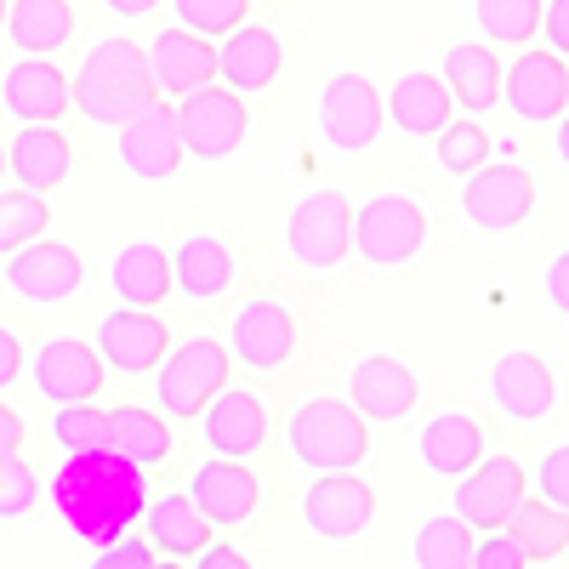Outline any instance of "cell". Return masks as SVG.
I'll return each instance as SVG.
<instances>
[{
    "label": "cell",
    "mask_w": 569,
    "mask_h": 569,
    "mask_svg": "<svg viewBox=\"0 0 569 569\" xmlns=\"http://www.w3.org/2000/svg\"><path fill=\"white\" fill-rule=\"evenodd\" d=\"M109 291L126 302V308H154V302H166L171 297V257L160 251V246H126V251H114V262H109Z\"/></svg>",
    "instance_id": "31"
},
{
    "label": "cell",
    "mask_w": 569,
    "mask_h": 569,
    "mask_svg": "<svg viewBox=\"0 0 569 569\" xmlns=\"http://www.w3.org/2000/svg\"><path fill=\"white\" fill-rule=\"evenodd\" d=\"M530 211H536V177L525 166H512V160L479 166L461 188V217L472 228H485V233H512Z\"/></svg>",
    "instance_id": "12"
},
{
    "label": "cell",
    "mask_w": 569,
    "mask_h": 569,
    "mask_svg": "<svg viewBox=\"0 0 569 569\" xmlns=\"http://www.w3.org/2000/svg\"><path fill=\"white\" fill-rule=\"evenodd\" d=\"M501 103L530 120V126H547L569 109V58H558L552 46H525L512 63H507V80H501Z\"/></svg>",
    "instance_id": "10"
},
{
    "label": "cell",
    "mask_w": 569,
    "mask_h": 569,
    "mask_svg": "<svg viewBox=\"0 0 569 569\" xmlns=\"http://www.w3.org/2000/svg\"><path fill=\"white\" fill-rule=\"evenodd\" d=\"M46 222H52L46 194H34V188H0V251L29 246L34 233H46Z\"/></svg>",
    "instance_id": "37"
},
{
    "label": "cell",
    "mask_w": 569,
    "mask_h": 569,
    "mask_svg": "<svg viewBox=\"0 0 569 569\" xmlns=\"http://www.w3.org/2000/svg\"><path fill=\"white\" fill-rule=\"evenodd\" d=\"M98 353L109 370L120 376H149L166 353H171V330L149 313V308H114L98 319Z\"/></svg>",
    "instance_id": "17"
},
{
    "label": "cell",
    "mask_w": 569,
    "mask_h": 569,
    "mask_svg": "<svg viewBox=\"0 0 569 569\" xmlns=\"http://www.w3.org/2000/svg\"><path fill=\"white\" fill-rule=\"evenodd\" d=\"M177 126H182V149L194 160H228L246 142V103L228 86H206L194 98H182Z\"/></svg>",
    "instance_id": "15"
},
{
    "label": "cell",
    "mask_w": 569,
    "mask_h": 569,
    "mask_svg": "<svg viewBox=\"0 0 569 569\" xmlns=\"http://www.w3.org/2000/svg\"><path fill=\"white\" fill-rule=\"evenodd\" d=\"M427 240V217L410 194H376L353 217V251L376 268H405Z\"/></svg>",
    "instance_id": "8"
},
{
    "label": "cell",
    "mask_w": 569,
    "mask_h": 569,
    "mask_svg": "<svg viewBox=\"0 0 569 569\" xmlns=\"http://www.w3.org/2000/svg\"><path fill=\"white\" fill-rule=\"evenodd\" d=\"M18 370H23V342L12 337L7 325H0V393H7L18 382Z\"/></svg>",
    "instance_id": "47"
},
{
    "label": "cell",
    "mask_w": 569,
    "mask_h": 569,
    "mask_svg": "<svg viewBox=\"0 0 569 569\" xmlns=\"http://www.w3.org/2000/svg\"><path fill=\"white\" fill-rule=\"evenodd\" d=\"M171 12L182 29H194L206 40H222L228 29H240L246 12H251V0H171Z\"/></svg>",
    "instance_id": "40"
},
{
    "label": "cell",
    "mask_w": 569,
    "mask_h": 569,
    "mask_svg": "<svg viewBox=\"0 0 569 569\" xmlns=\"http://www.w3.org/2000/svg\"><path fill=\"white\" fill-rule=\"evenodd\" d=\"M552 142H558V160L569 166V114H558V137Z\"/></svg>",
    "instance_id": "51"
},
{
    "label": "cell",
    "mask_w": 569,
    "mask_h": 569,
    "mask_svg": "<svg viewBox=\"0 0 569 569\" xmlns=\"http://www.w3.org/2000/svg\"><path fill=\"white\" fill-rule=\"evenodd\" d=\"M416 456H421V467L433 472V479H461L467 467H479L485 433H479V421H472V416L445 410V416H433L416 433Z\"/></svg>",
    "instance_id": "27"
},
{
    "label": "cell",
    "mask_w": 569,
    "mask_h": 569,
    "mask_svg": "<svg viewBox=\"0 0 569 569\" xmlns=\"http://www.w3.org/2000/svg\"><path fill=\"white\" fill-rule=\"evenodd\" d=\"M149 69H154V86L160 98H194V91L217 86V46L194 29H160L149 40Z\"/></svg>",
    "instance_id": "19"
},
{
    "label": "cell",
    "mask_w": 569,
    "mask_h": 569,
    "mask_svg": "<svg viewBox=\"0 0 569 569\" xmlns=\"http://www.w3.org/2000/svg\"><path fill=\"white\" fill-rule=\"evenodd\" d=\"M188 496L194 507L211 518V525H246L257 512L262 490H257V472H246L233 456H211L194 467V479H188Z\"/></svg>",
    "instance_id": "24"
},
{
    "label": "cell",
    "mask_w": 569,
    "mask_h": 569,
    "mask_svg": "<svg viewBox=\"0 0 569 569\" xmlns=\"http://www.w3.org/2000/svg\"><path fill=\"white\" fill-rule=\"evenodd\" d=\"M74 34V7L69 0H12L7 7V40L18 52L52 58L58 46H69Z\"/></svg>",
    "instance_id": "32"
},
{
    "label": "cell",
    "mask_w": 569,
    "mask_h": 569,
    "mask_svg": "<svg viewBox=\"0 0 569 569\" xmlns=\"http://www.w3.org/2000/svg\"><path fill=\"white\" fill-rule=\"evenodd\" d=\"M433 142H439L433 154H439V166H445L450 177H472L479 166H490V154H496V149H490V131H485L479 120H450Z\"/></svg>",
    "instance_id": "38"
},
{
    "label": "cell",
    "mask_w": 569,
    "mask_h": 569,
    "mask_svg": "<svg viewBox=\"0 0 569 569\" xmlns=\"http://www.w3.org/2000/svg\"><path fill=\"white\" fill-rule=\"evenodd\" d=\"M114 137H120V166L137 182H166V177L182 171V154H188L182 149V126H177L171 98H160V91L137 114H126L114 126Z\"/></svg>",
    "instance_id": "6"
},
{
    "label": "cell",
    "mask_w": 569,
    "mask_h": 569,
    "mask_svg": "<svg viewBox=\"0 0 569 569\" xmlns=\"http://www.w3.org/2000/svg\"><path fill=\"white\" fill-rule=\"evenodd\" d=\"M421 399V382L416 370L393 353H370L348 370V405L365 416V421H405Z\"/></svg>",
    "instance_id": "18"
},
{
    "label": "cell",
    "mask_w": 569,
    "mask_h": 569,
    "mask_svg": "<svg viewBox=\"0 0 569 569\" xmlns=\"http://www.w3.org/2000/svg\"><path fill=\"white\" fill-rule=\"evenodd\" d=\"M382 126H388V98L376 91L370 74L337 69L325 80V91H319V137H325V149L365 154L370 142L382 137Z\"/></svg>",
    "instance_id": "5"
},
{
    "label": "cell",
    "mask_w": 569,
    "mask_h": 569,
    "mask_svg": "<svg viewBox=\"0 0 569 569\" xmlns=\"http://www.w3.org/2000/svg\"><path fill=\"white\" fill-rule=\"evenodd\" d=\"M52 439L63 456H80V450H109V410L98 405H58L52 416Z\"/></svg>",
    "instance_id": "39"
},
{
    "label": "cell",
    "mask_w": 569,
    "mask_h": 569,
    "mask_svg": "<svg viewBox=\"0 0 569 569\" xmlns=\"http://www.w3.org/2000/svg\"><path fill=\"white\" fill-rule=\"evenodd\" d=\"M485 388H490V405L507 416V421H547L558 410V376L547 359L536 353H501L485 376Z\"/></svg>",
    "instance_id": "16"
},
{
    "label": "cell",
    "mask_w": 569,
    "mask_h": 569,
    "mask_svg": "<svg viewBox=\"0 0 569 569\" xmlns=\"http://www.w3.org/2000/svg\"><path fill=\"white\" fill-rule=\"evenodd\" d=\"M194 569H251V558L246 552H233V547H206V552H194Z\"/></svg>",
    "instance_id": "49"
},
{
    "label": "cell",
    "mask_w": 569,
    "mask_h": 569,
    "mask_svg": "<svg viewBox=\"0 0 569 569\" xmlns=\"http://www.w3.org/2000/svg\"><path fill=\"white\" fill-rule=\"evenodd\" d=\"M284 445L308 472H342L370 456V421L348 399H308L284 427Z\"/></svg>",
    "instance_id": "3"
},
{
    "label": "cell",
    "mask_w": 569,
    "mask_h": 569,
    "mask_svg": "<svg viewBox=\"0 0 569 569\" xmlns=\"http://www.w3.org/2000/svg\"><path fill=\"white\" fill-rule=\"evenodd\" d=\"M142 536L154 541V552H166V558H194V552H206L211 547V518L194 507V496H160V501H149V512H142Z\"/></svg>",
    "instance_id": "30"
},
{
    "label": "cell",
    "mask_w": 569,
    "mask_h": 569,
    "mask_svg": "<svg viewBox=\"0 0 569 569\" xmlns=\"http://www.w3.org/2000/svg\"><path fill=\"white\" fill-rule=\"evenodd\" d=\"M228 388V348L211 337H188L154 365V405L171 421H194Z\"/></svg>",
    "instance_id": "4"
},
{
    "label": "cell",
    "mask_w": 569,
    "mask_h": 569,
    "mask_svg": "<svg viewBox=\"0 0 569 569\" xmlns=\"http://www.w3.org/2000/svg\"><path fill=\"white\" fill-rule=\"evenodd\" d=\"M472 569H530V552L512 530H485V541L472 547Z\"/></svg>",
    "instance_id": "42"
},
{
    "label": "cell",
    "mask_w": 569,
    "mask_h": 569,
    "mask_svg": "<svg viewBox=\"0 0 569 569\" xmlns=\"http://www.w3.org/2000/svg\"><path fill=\"white\" fill-rule=\"evenodd\" d=\"M91 569H154V541L149 536H120V541L98 547Z\"/></svg>",
    "instance_id": "43"
},
{
    "label": "cell",
    "mask_w": 569,
    "mask_h": 569,
    "mask_svg": "<svg viewBox=\"0 0 569 569\" xmlns=\"http://www.w3.org/2000/svg\"><path fill=\"white\" fill-rule=\"evenodd\" d=\"M472 23L490 46H530L541 29V0H472Z\"/></svg>",
    "instance_id": "36"
},
{
    "label": "cell",
    "mask_w": 569,
    "mask_h": 569,
    "mask_svg": "<svg viewBox=\"0 0 569 569\" xmlns=\"http://www.w3.org/2000/svg\"><path fill=\"white\" fill-rule=\"evenodd\" d=\"M439 69H445L450 98H456L467 114H485V109L501 103V80H507V69H501V58L490 52V46L461 40V46H450V52H445Z\"/></svg>",
    "instance_id": "28"
},
{
    "label": "cell",
    "mask_w": 569,
    "mask_h": 569,
    "mask_svg": "<svg viewBox=\"0 0 569 569\" xmlns=\"http://www.w3.org/2000/svg\"><path fill=\"white\" fill-rule=\"evenodd\" d=\"M154 569H182V558H154Z\"/></svg>",
    "instance_id": "52"
},
{
    "label": "cell",
    "mask_w": 569,
    "mask_h": 569,
    "mask_svg": "<svg viewBox=\"0 0 569 569\" xmlns=\"http://www.w3.org/2000/svg\"><path fill=\"white\" fill-rule=\"evenodd\" d=\"M228 353L240 359L246 370H279L284 359L297 353L291 313H284L279 302H268V297L246 302L240 313H233V325H228Z\"/></svg>",
    "instance_id": "21"
},
{
    "label": "cell",
    "mask_w": 569,
    "mask_h": 569,
    "mask_svg": "<svg viewBox=\"0 0 569 569\" xmlns=\"http://www.w3.org/2000/svg\"><path fill=\"white\" fill-rule=\"evenodd\" d=\"M472 525L450 507V512H433L427 525L416 530L410 552H416V569H472Z\"/></svg>",
    "instance_id": "33"
},
{
    "label": "cell",
    "mask_w": 569,
    "mask_h": 569,
    "mask_svg": "<svg viewBox=\"0 0 569 569\" xmlns=\"http://www.w3.org/2000/svg\"><path fill=\"white\" fill-rule=\"evenodd\" d=\"M0 171H7V154H0Z\"/></svg>",
    "instance_id": "54"
},
{
    "label": "cell",
    "mask_w": 569,
    "mask_h": 569,
    "mask_svg": "<svg viewBox=\"0 0 569 569\" xmlns=\"http://www.w3.org/2000/svg\"><path fill=\"white\" fill-rule=\"evenodd\" d=\"M525 467L512 456H479V467H467L456 479V512L472 530H507L518 501H525Z\"/></svg>",
    "instance_id": "13"
},
{
    "label": "cell",
    "mask_w": 569,
    "mask_h": 569,
    "mask_svg": "<svg viewBox=\"0 0 569 569\" xmlns=\"http://www.w3.org/2000/svg\"><path fill=\"white\" fill-rule=\"evenodd\" d=\"M171 284L188 302H217L233 284V251L211 233H188V240L171 251Z\"/></svg>",
    "instance_id": "29"
},
{
    "label": "cell",
    "mask_w": 569,
    "mask_h": 569,
    "mask_svg": "<svg viewBox=\"0 0 569 569\" xmlns=\"http://www.w3.org/2000/svg\"><path fill=\"white\" fill-rule=\"evenodd\" d=\"M7 171L18 188H34V194H52V188L69 182L74 171V149H69V137L46 120V126H23L12 137V149H7Z\"/></svg>",
    "instance_id": "25"
},
{
    "label": "cell",
    "mask_w": 569,
    "mask_h": 569,
    "mask_svg": "<svg viewBox=\"0 0 569 569\" xmlns=\"http://www.w3.org/2000/svg\"><path fill=\"white\" fill-rule=\"evenodd\" d=\"M200 433H206L211 456L246 461V456H257L262 439H268V410H262V399L246 393V388H222V393L200 410Z\"/></svg>",
    "instance_id": "23"
},
{
    "label": "cell",
    "mask_w": 569,
    "mask_h": 569,
    "mask_svg": "<svg viewBox=\"0 0 569 569\" xmlns=\"http://www.w3.org/2000/svg\"><path fill=\"white\" fill-rule=\"evenodd\" d=\"M547 302L569 319V251H558V257L547 262Z\"/></svg>",
    "instance_id": "46"
},
{
    "label": "cell",
    "mask_w": 569,
    "mask_h": 569,
    "mask_svg": "<svg viewBox=\"0 0 569 569\" xmlns=\"http://www.w3.org/2000/svg\"><path fill=\"white\" fill-rule=\"evenodd\" d=\"M80 279H86V262L74 246L63 240H46V233H34L29 246H18L7 257V284H12V297L34 302V308H58L80 291Z\"/></svg>",
    "instance_id": "11"
},
{
    "label": "cell",
    "mask_w": 569,
    "mask_h": 569,
    "mask_svg": "<svg viewBox=\"0 0 569 569\" xmlns=\"http://www.w3.org/2000/svg\"><path fill=\"white\" fill-rule=\"evenodd\" d=\"M284 251L313 273L337 268L353 251V211L342 200V188H313V194L291 211V222H284Z\"/></svg>",
    "instance_id": "7"
},
{
    "label": "cell",
    "mask_w": 569,
    "mask_h": 569,
    "mask_svg": "<svg viewBox=\"0 0 569 569\" xmlns=\"http://www.w3.org/2000/svg\"><path fill=\"white\" fill-rule=\"evenodd\" d=\"M7 7H12V0H0V29H7Z\"/></svg>",
    "instance_id": "53"
},
{
    "label": "cell",
    "mask_w": 569,
    "mask_h": 569,
    "mask_svg": "<svg viewBox=\"0 0 569 569\" xmlns=\"http://www.w3.org/2000/svg\"><path fill=\"white\" fill-rule=\"evenodd\" d=\"M541 29H547L552 52L569 58V0H547V7H541Z\"/></svg>",
    "instance_id": "45"
},
{
    "label": "cell",
    "mask_w": 569,
    "mask_h": 569,
    "mask_svg": "<svg viewBox=\"0 0 569 569\" xmlns=\"http://www.w3.org/2000/svg\"><path fill=\"white\" fill-rule=\"evenodd\" d=\"M370 518H376V490L359 479L353 467L308 479V490H302V525L319 541H353V536L370 530Z\"/></svg>",
    "instance_id": "9"
},
{
    "label": "cell",
    "mask_w": 569,
    "mask_h": 569,
    "mask_svg": "<svg viewBox=\"0 0 569 569\" xmlns=\"http://www.w3.org/2000/svg\"><path fill=\"white\" fill-rule=\"evenodd\" d=\"M0 456H23V416L0 399Z\"/></svg>",
    "instance_id": "48"
},
{
    "label": "cell",
    "mask_w": 569,
    "mask_h": 569,
    "mask_svg": "<svg viewBox=\"0 0 569 569\" xmlns=\"http://www.w3.org/2000/svg\"><path fill=\"white\" fill-rule=\"evenodd\" d=\"M0 103H7V114L18 120V126H46V120H58V114H69V80H63V69L52 63V58H34V52H23L12 69H7V80H0Z\"/></svg>",
    "instance_id": "22"
},
{
    "label": "cell",
    "mask_w": 569,
    "mask_h": 569,
    "mask_svg": "<svg viewBox=\"0 0 569 569\" xmlns=\"http://www.w3.org/2000/svg\"><path fill=\"white\" fill-rule=\"evenodd\" d=\"M279 74H284V46H279V34L268 23H240V29L222 34V46H217V80L228 91L251 98V91H268Z\"/></svg>",
    "instance_id": "20"
},
{
    "label": "cell",
    "mask_w": 569,
    "mask_h": 569,
    "mask_svg": "<svg viewBox=\"0 0 569 569\" xmlns=\"http://www.w3.org/2000/svg\"><path fill=\"white\" fill-rule=\"evenodd\" d=\"M52 507L74 541L109 547L131 536V525H142V512H149V467H137L114 445L63 456V467L52 472Z\"/></svg>",
    "instance_id": "1"
},
{
    "label": "cell",
    "mask_w": 569,
    "mask_h": 569,
    "mask_svg": "<svg viewBox=\"0 0 569 569\" xmlns=\"http://www.w3.org/2000/svg\"><path fill=\"white\" fill-rule=\"evenodd\" d=\"M29 376H34V393L46 405H86L103 388V353L80 337H52L34 348Z\"/></svg>",
    "instance_id": "14"
},
{
    "label": "cell",
    "mask_w": 569,
    "mask_h": 569,
    "mask_svg": "<svg viewBox=\"0 0 569 569\" xmlns=\"http://www.w3.org/2000/svg\"><path fill=\"white\" fill-rule=\"evenodd\" d=\"M34 501H40V472L23 456H0V525L34 512Z\"/></svg>",
    "instance_id": "41"
},
{
    "label": "cell",
    "mask_w": 569,
    "mask_h": 569,
    "mask_svg": "<svg viewBox=\"0 0 569 569\" xmlns=\"http://www.w3.org/2000/svg\"><path fill=\"white\" fill-rule=\"evenodd\" d=\"M507 530H512L518 541H525L530 563H536V558H558V552L569 547V507H552L547 496H536V501L525 496Z\"/></svg>",
    "instance_id": "35"
},
{
    "label": "cell",
    "mask_w": 569,
    "mask_h": 569,
    "mask_svg": "<svg viewBox=\"0 0 569 569\" xmlns=\"http://www.w3.org/2000/svg\"><path fill=\"white\" fill-rule=\"evenodd\" d=\"M109 445L120 456H131L137 467H160L171 456V427L160 410H137V405H120L109 410Z\"/></svg>",
    "instance_id": "34"
},
{
    "label": "cell",
    "mask_w": 569,
    "mask_h": 569,
    "mask_svg": "<svg viewBox=\"0 0 569 569\" xmlns=\"http://www.w3.org/2000/svg\"><path fill=\"white\" fill-rule=\"evenodd\" d=\"M536 485L552 507H569V445H552L541 456V472H536Z\"/></svg>",
    "instance_id": "44"
},
{
    "label": "cell",
    "mask_w": 569,
    "mask_h": 569,
    "mask_svg": "<svg viewBox=\"0 0 569 569\" xmlns=\"http://www.w3.org/2000/svg\"><path fill=\"white\" fill-rule=\"evenodd\" d=\"M456 114V98H450V86L445 74H427V69H410L393 80L388 91V120L405 131V137H439Z\"/></svg>",
    "instance_id": "26"
},
{
    "label": "cell",
    "mask_w": 569,
    "mask_h": 569,
    "mask_svg": "<svg viewBox=\"0 0 569 569\" xmlns=\"http://www.w3.org/2000/svg\"><path fill=\"white\" fill-rule=\"evenodd\" d=\"M103 7H109L114 18H149V12L160 7V0H103Z\"/></svg>",
    "instance_id": "50"
},
{
    "label": "cell",
    "mask_w": 569,
    "mask_h": 569,
    "mask_svg": "<svg viewBox=\"0 0 569 569\" xmlns=\"http://www.w3.org/2000/svg\"><path fill=\"white\" fill-rule=\"evenodd\" d=\"M154 69H149V46H137L131 34H109L86 52L80 74L69 80V98L91 126H120L154 98Z\"/></svg>",
    "instance_id": "2"
}]
</instances>
